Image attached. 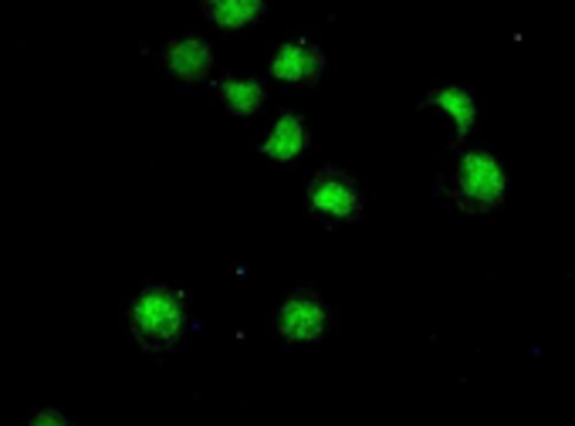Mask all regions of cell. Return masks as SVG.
<instances>
[{
  "label": "cell",
  "mask_w": 575,
  "mask_h": 426,
  "mask_svg": "<svg viewBox=\"0 0 575 426\" xmlns=\"http://www.w3.org/2000/svg\"><path fill=\"white\" fill-rule=\"evenodd\" d=\"M308 210L322 220L335 223H352L362 217V194L352 173L343 166H325L308 183Z\"/></svg>",
  "instance_id": "cell-3"
},
{
  "label": "cell",
  "mask_w": 575,
  "mask_h": 426,
  "mask_svg": "<svg viewBox=\"0 0 575 426\" xmlns=\"http://www.w3.org/2000/svg\"><path fill=\"white\" fill-rule=\"evenodd\" d=\"M308 122L299 112H281L268 132V139L261 142V156L271 163H295L305 150H308Z\"/></svg>",
  "instance_id": "cell-7"
},
{
  "label": "cell",
  "mask_w": 575,
  "mask_h": 426,
  "mask_svg": "<svg viewBox=\"0 0 575 426\" xmlns=\"http://www.w3.org/2000/svg\"><path fill=\"white\" fill-rule=\"evenodd\" d=\"M204 8L220 31H241L264 14V0H204Z\"/></svg>",
  "instance_id": "cell-10"
},
{
  "label": "cell",
  "mask_w": 575,
  "mask_h": 426,
  "mask_svg": "<svg viewBox=\"0 0 575 426\" xmlns=\"http://www.w3.org/2000/svg\"><path fill=\"white\" fill-rule=\"evenodd\" d=\"M129 331L132 339L150 349L166 352L173 349L186 331V305L176 288L166 284H150L129 302Z\"/></svg>",
  "instance_id": "cell-2"
},
{
  "label": "cell",
  "mask_w": 575,
  "mask_h": 426,
  "mask_svg": "<svg viewBox=\"0 0 575 426\" xmlns=\"http://www.w3.org/2000/svg\"><path fill=\"white\" fill-rule=\"evenodd\" d=\"M508 173L488 150H464L457 166L441 179V197L464 214H491L505 204Z\"/></svg>",
  "instance_id": "cell-1"
},
{
  "label": "cell",
  "mask_w": 575,
  "mask_h": 426,
  "mask_svg": "<svg viewBox=\"0 0 575 426\" xmlns=\"http://www.w3.org/2000/svg\"><path fill=\"white\" fill-rule=\"evenodd\" d=\"M34 426H65L68 419L62 416V413H52V409H44V413H34V419H31Z\"/></svg>",
  "instance_id": "cell-11"
},
{
  "label": "cell",
  "mask_w": 575,
  "mask_h": 426,
  "mask_svg": "<svg viewBox=\"0 0 575 426\" xmlns=\"http://www.w3.org/2000/svg\"><path fill=\"white\" fill-rule=\"evenodd\" d=\"M328 325H332V315H328L322 295L312 292V288L292 292V295H288V298L281 302V308H278V315H274L278 336H281L284 342H292V346L318 342V339L325 336V331H328Z\"/></svg>",
  "instance_id": "cell-4"
},
{
  "label": "cell",
  "mask_w": 575,
  "mask_h": 426,
  "mask_svg": "<svg viewBox=\"0 0 575 426\" xmlns=\"http://www.w3.org/2000/svg\"><path fill=\"white\" fill-rule=\"evenodd\" d=\"M217 95L224 99L227 112L237 119H248L258 116L268 102V91L258 78H241V75H224L217 81Z\"/></svg>",
  "instance_id": "cell-9"
},
{
  "label": "cell",
  "mask_w": 575,
  "mask_h": 426,
  "mask_svg": "<svg viewBox=\"0 0 575 426\" xmlns=\"http://www.w3.org/2000/svg\"><path fill=\"white\" fill-rule=\"evenodd\" d=\"M268 72L281 85H315L325 72V52L305 37L281 41L274 47Z\"/></svg>",
  "instance_id": "cell-5"
},
{
  "label": "cell",
  "mask_w": 575,
  "mask_h": 426,
  "mask_svg": "<svg viewBox=\"0 0 575 426\" xmlns=\"http://www.w3.org/2000/svg\"><path fill=\"white\" fill-rule=\"evenodd\" d=\"M163 62L180 81H204L214 68V47L200 34H183L166 44Z\"/></svg>",
  "instance_id": "cell-6"
},
{
  "label": "cell",
  "mask_w": 575,
  "mask_h": 426,
  "mask_svg": "<svg viewBox=\"0 0 575 426\" xmlns=\"http://www.w3.org/2000/svg\"><path fill=\"white\" fill-rule=\"evenodd\" d=\"M423 109H437L454 122V142H464L477 125V102L464 85H437L423 99Z\"/></svg>",
  "instance_id": "cell-8"
}]
</instances>
